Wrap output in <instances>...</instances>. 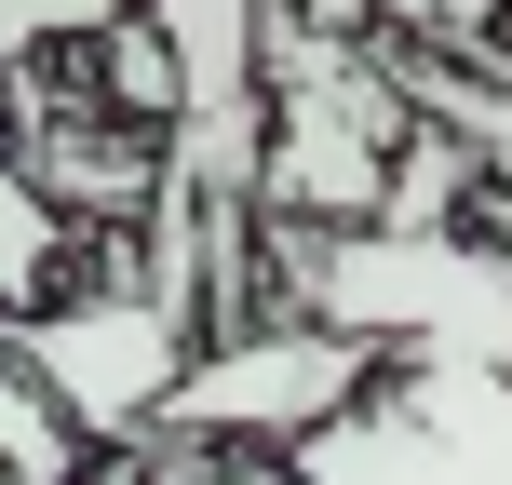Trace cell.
<instances>
[{"label": "cell", "instance_id": "2", "mask_svg": "<svg viewBox=\"0 0 512 485\" xmlns=\"http://www.w3.org/2000/svg\"><path fill=\"white\" fill-rule=\"evenodd\" d=\"M95 256H108V270H81L68 297H41V310L0 324L14 378L41 391V418L81 445V459H108L122 432H149V405L189 378V351H203L162 297H135V283H122V243H95Z\"/></svg>", "mask_w": 512, "mask_h": 485}, {"label": "cell", "instance_id": "1", "mask_svg": "<svg viewBox=\"0 0 512 485\" xmlns=\"http://www.w3.org/2000/svg\"><path fill=\"white\" fill-rule=\"evenodd\" d=\"M270 324H324L378 364H512V243L499 230H297L256 216Z\"/></svg>", "mask_w": 512, "mask_h": 485}, {"label": "cell", "instance_id": "8", "mask_svg": "<svg viewBox=\"0 0 512 485\" xmlns=\"http://www.w3.org/2000/svg\"><path fill=\"white\" fill-rule=\"evenodd\" d=\"M0 485H81V472H0Z\"/></svg>", "mask_w": 512, "mask_h": 485}, {"label": "cell", "instance_id": "6", "mask_svg": "<svg viewBox=\"0 0 512 485\" xmlns=\"http://www.w3.org/2000/svg\"><path fill=\"white\" fill-rule=\"evenodd\" d=\"M135 0H0V68H41V54H81L108 41Z\"/></svg>", "mask_w": 512, "mask_h": 485}, {"label": "cell", "instance_id": "7", "mask_svg": "<svg viewBox=\"0 0 512 485\" xmlns=\"http://www.w3.org/2000/svg\"><path fill=\"white\" fill-rule=\"evenodd\" d=\"M0 472H81V445L41 418V391L14 378V351H0Z\"/></svg>", "mask_w": 512, "mask_h": 485}, {"label": "cell", "instance_id": "4", "mask_svg": "<svg viewBox=\"0 0 512 485\" xmlns=\"http://www.w3.org/2000/svg\"><path fill=\"white\" fill-rule=\"evenodd\" d=\"M364 378H378V351H351V337H324V324H230V337L189 351V378L149 405V432L283 459V445H310Z\"/></svg>", "mask_w": 512, "mask_h": 485}, {"label": "cell", "instance_id": "3", "mask_svg": "<svg viewBox=\"0 0 512 485\" xmlns=\"http://www.w3.org/2000/svg\"><path fill=\"white\" fill-rule=\"evenodd\" d=\"M283 485H512V364H378Z\"/></svg>", "mask_w": 512, "mask_h": 485}, {"label": "cell", "instance_id": "5", "mask_svg": "<svg viewBox=\"0 0 512 485\" xmlns=\"http://www.w3.org/2000/svg\"><path fill=\"white\" fill-rule=\"evenodd\" d=\"M81 270H95V243H81L68 216H54L41 189L0 162V324H14V310H41V297H68Z\"/></svg>", "mask_w": 512, "mask_h": 485}]
</instances>
